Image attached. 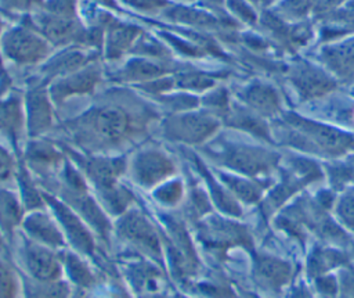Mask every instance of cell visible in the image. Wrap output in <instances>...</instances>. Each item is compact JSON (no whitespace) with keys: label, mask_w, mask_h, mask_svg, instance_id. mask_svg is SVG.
<instances>
[{"label":"cell","mask_w":354,"mask_h":298,"mask_svg":"<svg viewBox=\"0 0 354 298\" xmlns=\"http://www.w3.org/2000/svg\"><path fill=\"white\" fill-rule=\"evenodd\" d=\"M77 136L90 144L111 146L120 143L131 129L130 115L119 105L106 104L87 112L79 122Z\"/></svg>","instance_id":"6da1fadb"},{"label":"cell","mask_w":354,"mask_h":298,"mask_svg":"<svg viewBox=\"0 0 354 298\" xmlns=\"http://www.w3.org/2000/svg\"><path fill=\"white\" fill-rule=\"evenodd\" d=\"M290 265L279 258L260 255L254 263V279L259 286L271 292H279L289 281Z\"/></svg>","instance_id":"7a4b0ae2"},{"label":"cell","mask_w":354,"mask_h":298,"mask_svg":"<svg viewBox=\"0 0 354 298\" xmlns=\"http://www.w3.org/2000/svg\"><path fill=\"white\" fill-rule=\"evenodd\" d=\"M8 55L18 61H32L40 58L44 51V44L30 32L24 29H15L7 39H4Z\"/></svg>","instance_id":"3957f363"},{"label":"cell","mask_w":354,"mask_h":298,"mask_svg":"<svg viewBox=\"0 0 354 298\" xmlns=\"http://www.w3.org/2000/svg\"><path fill=\"white\" fill-rule=\"evenodd\" d=\"M171 162L158 151H147L137 158L136 176L144 184H151L162 179L170 169Z\"/></svg>","instance_id":"277c9868"},{"label":"cell","mask_w":354,"mask_h":298,"mask_svg":"<svg viewBox=\"0 0 354 298\" xmlns=\"http://www.w3.org/2000/svg\"><path fill=\"white\" fill-rule=\"evenodd\" d=\"M214 128V123L209 118H202V116H184L178 118L174 121H170L167 126V133L170 136L180 139V140H201L203 139L207 133L212 132Z\"/></svg>","instance_id":"5b68a950"},{"label":"cell","mask_w":354,"mask_h":298,"mask_svg":"<svg viewBox=\"0 0 354 298\" xmlns=\"http://www.w3.org/2000/svg\"><path fill=\"white\" fill-rule=\"evenodd\" d=\"M26 266L37 279H51L57 273V263L53 255L40 247H29L25 252Z\"/></svg>","instance_id":"8992f818"},{"label":"cell","mask_w":354,"mask_h":298,"mask_svg":"<svg viewBox=\"0 0 354 298\" xmlns=\"http://www.w3.org/2000/svg\"><path fill=\"white\" fill-rule=\"evenodd\" d=\"M137 33L138 30L133 26H126V25L113 26L106 39L108 55L118 57L119 54H122V51L127 49L130 43H133Z\"/></svg>","instance_id":"52a82bcc"},{"label":"cell","mask_w":354,"mask_h":298,"mask_svg":"<svg viewBox=\"0 0 354 298\" xmlns=\"http://www.w3.org/2000/svg\"><path fill=\"white\" fill-rule=\"evenodd\" d=\"M344 262L342 254L332 251V249H319L318 252L313 254L310 262V270L318 276H322L329 268Z\"/></svg>","instance_id":"ba28073f"},{"label":"cell","mask_w":354,"mask_h":298,"mask_svg":"<svg viewBox=\"0 0 354 298\" xmlns=\"http://www.w3.org/2000/svg\"><path fill=\"white\" fill-rule=\"evenodd\" d=\"M124 76L127 79H148L159 73H163V69L153 62L148 61H131L124 68Z\"/></svg>","instance_id":"9c48e42d"},{"label":"cell","mask_w":354,"mask_h":298,"mask_svg":"<svg viewBox=\"0 0 354 298\" xmlns=\"http://www.w3.org/2000/svg\"><path fill=\"white\" fill-rule=\"evenodd\" d=\"M337 216L340 222L354 231V195H346L337 205Z\"/></svg>","instance_id":"30bf717a"},{"label":"cell","mask_w":354,"mask_h":298,"mask_svg":"<svg viewBox=\"0 0 354 298\" xmlns=\"http://www.w3.org/2000/svg\"><path fill=\"white\" fill-rule=\"evenodd\" d=\"M11 294V277L4 269L3 265H0V298H8Z\"/></svg>","instance_id":"8fae6325"},{"label":"cell","mask_w":354,"mask_h":298,"mask_svg":"<svg viewBox=\"0 0 354 298\" xmlns=\"http://www.w3.org/2000/svg\"><path fill=\"white\" fill-rule=\"evenodd\" d=\"M127 1L141 10H153L166 4V0H127Z\"/></svg>","instance_id":"7c38bea8"},{"label":"cell","mask_w":354,"mask_h":298,"mask_svg":"<svg viewBox=\"0 0 354 298\" xmlns=\"http://www.w3.org/2000/svg\"><path fill=\"white\" fill-rule=\"evenodd\" d=\"M342 292L344 294V298H354V270H351L344 280V284L342 287Z\"/></svg>","instance_id":"4fadbf2b"},{"label":"cell","mask_w":354,"mask_h":298,"mask_svg":"<svg viewBox=\"0 0 354 298\" xmlns=\"http://www.w3.org/2000/svg\"><path fill=\"white\" fill-rule=\"evenodd\" d=\"M8 3L14 4V6H22V4H29L30 0H7Z\"/></svg>","instance_id":"5bb4252c"},{"label":"cell","mask_w":354,"mask_h":298,"mask_svg":"<svg viewBox=\"0 0 354 298\" xmlns=\"http://www.w3.org/2000/svg\"><path fill=\"white\" fill-rule=\"evenodd\" d=\"M297 298H313L310 294H307V292H304V291H301L299 295H297Z\"/></svg>","instance_id":"9a60e30c"}]
</instances>
